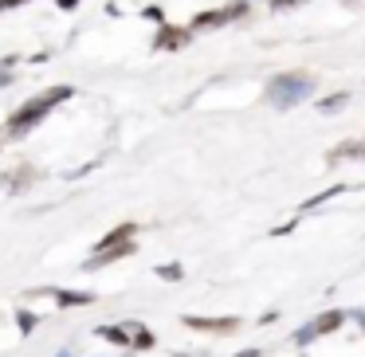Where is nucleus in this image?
<instances>
[{
  "instance_id": "obj_1",
  "label": "nucleus",
  "mask_w": 365,
  "mask_h": 357,
  "mask_svg": "<svg viewBox=\"0 0 365 357\" xmlns=\"http://www.w3.org/2000/svg\"><path fill=\"white\" fill-rule=\"evenodd\" d=\"M71 95H75L71 87H51V90H43V95H36L32 103L24 106V110H16V114L9 118V138L28 134V130H32L36 122L43 118V114H48V110H56V106L63 103V98H71Z\"/></svg>"
},
{
  "instance_id": "obj_16",
  "label": "nucleus",
  "mask_w": 365,
  "mask_h": 357,
  "mask_svg": "<svg viewBox=\"0 0 365 357\" xmlns=\"http://www.w3.org/2000/svg\"><path fill=\"white\" fill-rule=\"evenodd\" d=\"M236 357H259V349H244V353H236Z\"/></svg>"
},
{
  "instance_id": "obj_2",
  "label": "nucleus",
  "mask_w": 365,
  "mask_h": 357,
  "mask_svg": "<svg viewBox=\"0 0 365 357\" xmlns=\"http://www.w3.org/2000/svg\"><path fill=\"white\" fill-rule=\"evenodd\" d=\"M310 90H314V75H307V71H287L267 83V98L275 106H283V110L287 106H299Z\"/></svg>"
},
{
  "instance_id": "obj_13",
  "label": "nucleus",
  "mask_w": 365,
  "mask_h": 357,
  "mask_svg": "<svg viewBox=\"0 0 365 357\" xmlns=\"http://www.w3.org/2000/svg\"><path fill=\"white\" fill-rule=\"evenodd\" d=\"M158 275H161V279H181V267H177V263H165Z\"/></svg>"
},
{
  "instance_id": "obj_4",
  "label": "nucleus",
  "mask_w": 365,
  "mask_h": 357,
  "mask_svg": "<svg viewBox=\"0 0 365 357\" xmlns=\"http://www.w3.org/2000/svg\"><path fill=\"white\" fill-rule=\"evenodd\" d=\"M240 16H247V0H236V4H228L220 12H200L192 20V28H216V24H228V20H240Z\"/></svg>"
},
{
  "instance_id": "obj_6",
  "label": "nucleus",
  "mask_w": 365,
  "mask_h": 357,
  "mask_svg": "<svg viewBox=\"0 0 365 357\" xmlns=\"http://www.w3.org/2000/svg\"><path fill=\"white\" fill-rule=\"evenodd\" d=\"M185 43H189V32H185V28H161V32H158V48H185Z\"/></svg>"
},
{
  "instance_id": "obj_15",
  "label": "nucleus",
  "mask_w": 365,
  "mask_h": 357,
  "mask_svg": "<svg viewBox=\"0 0 365 357\" xmlns=\"http://www.w3.org/2000/svg\"><path fill=\"white\" fill-rule=\"evenodd\" d=\"M75 4H79V0H59V9H75Z\"/></svg>"
},
{
  "instance_id": "obj_14",
  "label": "nucleus",
  "mask_w": 365,
  "mask_h": 357,
  "mask_svg": "<svg viewBox=\"0 0 365 357\" xmlns=\"http://www.w3.org/2000/svg\"><path fill=\"white\" fill-rule=\"evenodd\" d=\"M16 4H24V0H0V9H16Z\"/></svg>"
},
{
  "instance_id": "obj_17",
  "label": "nucleus",
  "mask_w": 365,
  "mask_h": 357,
  "mask_svg": "<svg viewBox=\"0 0 365 357\" xmlns=\"http://www.w3.org/2000/svg\"><path fill=\"white\" fill-rule=\"evenodd\" d=\"M59 357H71V353H59Z\"/></svg>"
},
{
  "instance_id": "obj_7",
  "label": "nucleus",
  "mask_w": 365,
  "mask_h": 357,
  "mask_svg": "<svg viewBox=\"0 0 365 357\" xmlns=\"http://www.w3.org/2000/svg\"><path fill=\"white\" fill-rule=\"evenodd\" d=\"M98 333H103L106 341H114V346H130V333L122 330V326H103Z\"/></svg>"
},
{
  "instance_id": "obj_10",
  "label": "nucleus",
  "mask_w": 365,
  "mask_h": 357,
  "mask_svg": "<svg viewBox=\"0 0 365 357\" xmlns=\"http://www.w3.org/2000/svg\"><path fill=\"white\" fill-rule=\"evenodd\" d=\"M130 333H134V346H138V349H150V346H153V333L142 330V326H130Z\"/></svg>"
},
{
  "instance_id": "obj_12",
  "label": "nucleus",
  "mask_w": 365,
  "mask_h": 357,
  "mask_svg": "<svg viewBox=\"0 0 365 357\" xmlns=\"http://www.w3.org/2000/svg\"><path fill=\"white\" fill-rule=\"evenodd\" d=\"M294 4H307V0H271V9L275 12H287V9H294Z\"/></svg>"
},
{
  "instance_id": "obj_9",
  "label": "nucleus",
  "mask_w": 365,
  "mask_h": 357,
  "mask_svg": "<svg viewBox=\"0 0 365 357\" xmlns=\"http://www.w3.org/2000/svg\"><path fill=\"white\" fill-rule=\"evenodd\" d=\"M56 299L63 306H79V302H91V294H79V291H56Z\"/></svg>"
},
{
  "instance_id": "obj_11",
  "label": "nucleus",
  "mask_w": 365,
  "mask_h": 357,
  "mask_svg": "<svg viewBox=\"0 0 365 357\" xmlns=\"http://www.w3.org/2000/svg\"><path fill=\"white\" fill-rule=\"evenodd\" d=\"M346 98H349V95H334V98H326L322 110H341V106H346Z\"/></svg>"
},
{
  "instance_id": "obj_3",
  "label": "nucleus",
  "mask_w": 365,
  "mask_h": 357,
  "mask_svg": "<svg viewBox=\"0 0 365 357\" xmlns=\"http://www.w3.org/2000/svg\"><path fill=\"white\" fill-rule=\"evenodd\" d=\"M341 318H346V314H338V310H330V314H318L310 326H302V330L294 333V341H299V346H307V341H314V338H322V333L338 330V326H341Z\"/></svg>"
},
{
  "instance_id": "obj_5",
  "label": "nucleus",
  "mask_w": 365,
  "mask_h": 357,
  "mask_svg": "<svg viewBox=\"0 0 365 357\" xmlns=\"http://www.w3.org/2000/svg\"><path fill=\"white\" fill-rule=\"evenodd\" d=\"M185 322L192 326V330H212V333H228V330H236V318H185Z\"/></svg>"
},
{
  "instance_id": "obj_8",
  "label": "nucleus",
  "mask_w": 365,
  "mask_h": 357,
  "mask_svg": "<svg viewBox=\"0 0 365 357\" xmlns=\"http://www.w3.org/2000/svg\"><path fill=\"white\" fill-rule=\"evenodd\" d=\"M341 157H361V142H349V145H338L330 153V161H341Z\"/></svg>"
}]
</instances>
